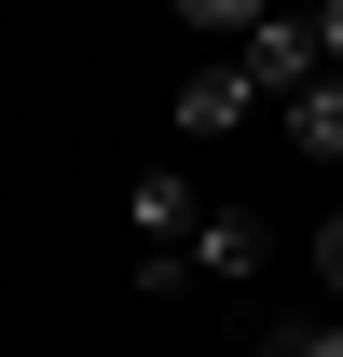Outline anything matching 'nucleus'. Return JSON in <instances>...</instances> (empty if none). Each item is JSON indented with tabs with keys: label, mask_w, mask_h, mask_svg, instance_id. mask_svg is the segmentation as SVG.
<instances>
[{
	"label": "nucleus",
	"mask_w": 343,
	"mask_h": 357,
	"mask_svg": "<svg viewBox=\"0 0 343 357\" xmlns=\"http://www.w3.org/2000/svg\"><path fill=\"white\" fill-rule=\"evenodd\" d=\"M234 69H247L261 96H302L316 69H330V55H316V0H275V14H261L247 42H234Z\"/></svg>",
	"instance_id": "f257e3e1"
},
{
	"label": "nucleus",
	"mask_w": 343,
	"mask_h": 357,
	"mask_svg": "<svg viewBox=\"0 0 343 357\" xmlns=\"http://www.w3.org/2000/svg\"><path fill=\"white\" fill-rule=\"evenodd\" d=\"M192 248V289H247L261 261H275V234H261V206H206V220L178 234Z\"/></svg>",
	"instance_id": "f03ea898"
},
{
	"label": "nucleus",
	"mask_w": 343,
	"mask_h": 357,
	"mask_svg": "<svg viewBox=\"0 0 343 357\" xmlns=\"http://www.w3.org/2000/svg\"><path fill=\"white\" fill-rule=\"evenodd\" d=\"M247 110H261V83L234 69V55H220L206 83H178V124H192V137H220V124H247Z\"/></svg>",
	"instance_id": "7ed1b4c3"
},
{
	"label": "nucleus",
	"mask_w": 343,
	"mask_h": 357,
	"mask_svg": "<svg viewBox=\"0 0 343 357\" xmlns=\"http://www.w3.org/2000/svg\"><path fill=\"white\" fill-rule=\"evenodd\" d=\"M275 110H289V137L316 151V165H343V69H316V83H302V96H275Z\"/></svg>",
	"instance_id": "20e7f679"
},
{
	"label": "nucleus",
	"mask_w": 343,
	"mask_h": 357,
	"mask_svg": "<svg viewBox=\"0 0 343 357\" xmlns=\"http://www.w3.org/2000/svg\"><path fill=\"white\" fill-rule=\"evenodd\" d=\"M192 220H206V206H192V178H137V248H178Z\"/></svg>",
	"instance_id": "39448f33"
},
{
	"label": "nucleus",
	"mask_w": 343,
	"mask_h": 357,
	"mask_svg": "<svg viewBox=\"0 0 343 357\" xmlns=\"http://www.w3.org/2000/svg\"><path fill=\"white\" fill-rule=\"evenodd\" d=\"M261 357H343V316H261Z\"/></svg>",
	"instance_id": "423d86ee"
},
{
	"label": "nucleus",
	"mask_w": 343,
	"mask_h": 357,
	"mask_svg": "<svg viewBox=\"0 0 343 357\" xmlns=\"http://www.w3.org/2000/svg\"><path fill=\"white\" fill-rule=\"evenodd\" d=\"M261 14H275V0H178V28H206V42H247Z\"/></svg>",
	"instance_id": "0eeeda50"
},
{
	"label": "nucleus",
	"mask_w": 343,
	"mask_h": 357,
	"mask_svg": "<svg viewBox=\"0 0 343 357\" xmlns=\"http://www.w3.org/2000/svg\"><path fill=\"white\" fill-rule=\"evenodd\" d=\"M316 289H330V316H343V206L316 220Z\"/></svg>",
	"instance_id": "6e6552de"
},
{
	"label": "nucleus",
	"mask_w": 343,
	"mask_h": 357,
	"mask_svg": "<svg viewBox=\"0 0 343 357\" xmlns=\"http://www.w3.org/2000/svg\"><path fill=\"white\" fill-rule=\"evenodd\" d=\"M316 55H330V69H343V0H316Z\"/></svg>",
	"instance_id": "1a4fd4ad"
}]
</instances>
